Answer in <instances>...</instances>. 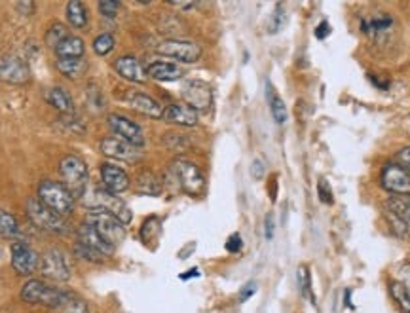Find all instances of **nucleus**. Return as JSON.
<instances>
[{"label": "nucleus", "instance_id": "f257e3e1", "mask_svg": "<svg viewBox=\"0 0 410 313\" xmlns=\"http://www.w3.org/2000/svg\"><path fill=\"white\" fill-rule=\"evenodd\" d=\"M59 177L61 184L67 188L75 200L84 198L86 190H88L90 171H88V165H86L82 158L75 156V154H68V156L61 158Z\"/></svg>", "mask_w": 410, "mask_h": 313}, {"label": "nucleus", "instance_id": "f03ea898", "mask_svg": "<svg viewBox=\"0 0 410 313\" xmlns=\"http://www.w3.org/2000/svg\"><path fill=\"white\" fill-rule=\"evenodd\" d=\"M68 294H71V291L57 289V287L46 283L42 279H29L21 287L23 302L35 304V306H46L50 310H57L68 298Z\"/></svg>", "mask_w": 410, "mask_h": 313}, {"label": "nucleus", "instance_id": "7ed1b4c3", "mask_svg": "<svg viewBox=\"0 0 410 313\" xmlns=\"http://www.w3.org/2000/svg\"><path fill=\"white\" fill-rule=\"evenodd\" d=\"M173 179L177 182V187L185 192V194L192 196V198H200L205 192V177H203L202 169L190 162V160H185V158H177L173 160L171 167Z\"/></svg>", "mask_w": 410, "mask_h": 313}, {"label": "nucleus", "instance_id": "20e7f679", "mask_svg": "<svg viewBox=\"0 0 410 313\" xmlns=\"http://www.w3.org/2000/svg\"><path fill=\"white\" fill-rule=\"evenodd\" d=\"M37 198L44 203L46 207L52 209L53 213L61 216H67L75 209V198L71 196L67 188L55 180H42L38 184Z\"/></svg>", "mask_w": 410, "mask_h": 313}, {"label": "nucleus", "instance_id": "39448f33", "mask_svg": "<svg viewBox=\"0 0 410 313\" xmlns=\"http://www.w3.org/2000/svg\"><path fill=\"white\" fill-rule=\"evenodd\" d=\"M88 224H91L112 247L124 243L126 239V224L103 209H91L88 213Z\"/></svg>", "mask_w": 410, "mask_h": 313}, {"label": "nucleus", "instance_id": "423d86ee", "mask_svg": "<svg viewBox=\"0 0 410 313\" xmlns=\"http://www.w3.org/2000/svg\"><path fill=\"white\" fill-rule=\"evenodd\" d=\"M384 209L397 236L410 239V196H393L386 202Z\"/></svg>", "mask_w": 410, "mask_h": 313}, {"label": "nucleus", "instance_id": "0eeeda50", "mask_svg": "<svg viewBox=\"0 0 410 313\" xmlns=\"http://www.w3.org/2000/svg\"><path fill=\"white\" fill-rule=\"evenodd\" d=\"M27 215L38 228L46 231H67V222L65 216L53 213L52 209H48L38 198H30L27 202Z\"/></svg>", "mask_w": 410, "mask_h": 313}, {"label": "nucleus", "instance_id": "6e6552de", "mask_svg": "<svg viewBox=\"0 0 410 313\" xmlns=\"http://www.w3.org/2000/svg\"><path fill=\"white\" fill-rule=\"evenodd\" d=\"M156 52L169 59H177L180 63H196L202 57V48L190 42V40H179V38H169L156 46Z\"/></svg>", "mask_w": 410, "mask_h": 313}, {"label": "nucleus", "instance_id": "1a4fd4ad", "mask_svg": "<svg viewBox=\"0 0 410 313\" xmlns=\"http://www.w3.org/2000/svg\"><path fill=\"white\" fill-rule=\"evenodd\" d=\"M180 97L196 112H207L213 106V90L207 82L203 80H187L183 84Z\"/></svg>", "mask_w": 410, "mask_h": 313}, {"label": "nucleus", "instance_id": "9d476101", "mask_svg": "<svg viewBox=\"0 0 410 313\" xmlns=\"http://www.w3.org/2000/svg\"><path fill=\"white\" fill-rule=\"evenodd\" d=\"M380 187L393 196H410V173L399 164H386L380 173Z\"/></svg>", "mask_w": 410, "mask_h": 313}, {"label": "nucleus", "instance_id": "9b49d317", "mask_svg": "<svg viewBox=\"0 0 410 313\" xmlns=\"http://www.w3.org/2000/svg\"><path fill=\"white\" fill-rule=\"evenodd\" d=\"M40 269L48 279L52 281H68L71 279V264H68L67 254L59 249H50L42 254Z\"/></svg>", "mask_w": 410, "mask_h": 313}, {"label": "nucleus", "instance_id": "f8f14e48", "mask_svg": "<svg viewBox=\"0 0 410 313\" xmlns=\"http://www.w3.org/2000/svg\"><path fill=\"white\" fill-rule=\"evenodd\" d=\"M10 253H12V268L19 276H30V274H35L40 268V256L27 243L14 241L12 247H10Z\"/></svg>", "mask_w": 410, "mask_h": 313}, {"label": "nucleus", "instance_id": "ddd939ff", "mask_svg": "<svg viewBox=\"0 0 410 313\" xmlns=\"http://www.w3.org/2000/svg\"><path fill=\"white\" fill-rule=\"evenodd\" d=\"M93 209H103L106 213H111L116 218H120L124 224L131 222V209L127 207V203L118 198L116 194H112L109 190H104V188H99L95 190V198H93Z\"/></svg>", "mask_w": 410, "mask_h": 313}, {"label": "nucleus", "instance_id": "4468645a", "mask_svg": "<svg viewBox=\"0 0 410 313\" xmlns=\"http://www.w3.org/2000/svg\"><path fill=\"white\" fill-rule=\"evenodd\" d=\"M106 120H109V126L118 139L133 144L137 149L145 144V133H142L141 126H137L133 120L126 118L122 114H109Z\"/></svg>", "mask_w": 410, "mask_h": 313}, {"label": "nucleus", "instance_id": "2eb2a0df", "mask_svg": "<svg viewBox=\"0 0 410 313\" xmlns=\"http://www.w3.org/2000/svg\"><path fill=\"white\" fill-rule=\"evenodd\" d=\"M124 103L129 104V108H133L142 116L149 118H164V106L158 103L156 99L150 97L147 93L137 90H126V93L122 95Z\"/></svg>", "mask_w": 410, "mask_h": 313}, {"label": "nucleus", "instance_id": "dca6fc26", "mask_svg": "<svg viewBox=\"0 0 410 313\" xmlns=\"http://www.w3.org/2000/svg\"><path fill=\"white\" fill-rule=\"evenodd\" d=\"M99 149L103 152V156L111 158V160H120V162H129V164L141 158V152L137 146L122 141L118 137H104Z\"/></svg>", "mask_w": 410, "mask_h": 313}, {"label": "nucleus", "instance_id": "f3484780", "mask_svg": "<svg viewBox=\"0 0 410 313\" xmlns=\"http://www.w3.org/2000/svg\"><path fill=\"white\" fill-rule=\"evenodd\" d=\"M0 80L8 84H27L30 80V68L29 65L21 61L19 57H2L0 59Z\"/></svg>", "mask_w": 410, "mask_h": 313}, {"label": "nucleus", "instance_id": "a211bd4d", "mask_svg": "<svg viewBox=\"0 0 410 313\" xmlns=\"http://www.w3.org/2000/svg\"><path fill=\"white\" fill-rule=\"evenodd\" d=\"M76 239H78V243L84 247H88L91 251H97L103 256H111L114 253V249L116 247H112L106 239L99 234L91 224H80L78 228H76Z\"/></svg>", "mask_w": 410, "mask_h": 313}, {"label": "nucleus", "instance_id": "6ab92c4d", "mask_svg": "<svg viewBox=\"0 0 410 313\" xmlns=\"http://www.w3.org/2000/svg\"><path fill=\"white\" fill-rule=\"evenodd\" d=\"M101 180H103L104 190H109V192L116 196L126 192L129 184H131L127 173L122 167H118V165L111 164V162L101 164Z\"/></svg>", "mask_w": 410, "mask_h": 313}, {"label": "nucleus", "instance_id": "aec40b11", "mask_svg": "<svg viewBox=\"0 0 410 313\" xmlns=\"http://www.w3.org/2000/svg\"><path fill=\"white\" fill-rule=\"evenodd\" d=\"M114 70L118 73L124 80H129L133 84H145L149 80L147 68L142 67V63L133 55H124L120 59L114 61Z\"/></svg>", "mask_w": 410, "mask_h": 313}, {"label": "nucleus", "instance_id": "412c9836", "mask_svg": "<svg viewBox=\"0 0 410 313\" xmlns=\"http://www.w3.org/2000/svg\"><path fill=\"white\" fill-rule=\"evenodd\" d=\"M164 120L167 124L180 127H196L200 124V114L192 111L188 104H169L164 108Z\"/></svg>", "mask_w": 410, "mask_h": 313}, {"label": "nucleus", "instance_id": "4be33fe9", "mask_svg": "<svg viewBox=\"0 0 410 313\" xmlns=\"http://www.w3.org/2000/svg\"><path fill=\"white\" fill-rule=\"evenodd\" d=\"M147 75L154 78L158 82H175L185 76V70L175 65V63H167V61H154L147 67Z\"/></svg>", "mask_w": 410, "mask_h": 313}, {"label": "nucleus", "instance_id": "5701e85b", "mask_svg": "<svg viewBox=\"0 0 410 313\" xmlns=\"http://www.w3.org/2000/svg\"><path fill=\"white\" fill-rule=\"evenodd\" d=\"M84 52H86V44L80 37L76 35H68L57 48L55 53L57 57H68V59H82Z\"/></svg>", "mask_w": 410, "mask_h": 313}, {"label": "nucleus", "instance_id": "b1692460", "mask_svg": "<svg viewBox=\"0 0 410 313\" xmlns=\"http://www.w3.org/2000/svg\"><path fill=\"white\" fill-rule=\"evenodd\" d=\"M46 101H48L50 106H53L55 111L61 112V114H73V112H75L73 97H71L63 88H59V86L48 90V93H46Z\"/></svg>", "mask_w": 410, "mask_h": 313}, {"label": "nucleus", "instance_id": "393cba45", "mask_svg": "<svg viewBox=\"0 0 410 313\" xmlns=\"http://www.w3.org/2000/svg\"><path fill=\"white\" fill-rule=\"evenodd\" d=\"M135 190H137L139 194L145 196H160L162 194V190H164V187H162V182H160V179H158L154 173L145 171L137 177V180H135Z\"/></svg>", "mask_w": 410, "mask_h": 313}, {"label": "nucleus", "instance_id": "a878e982", "mask_svg": "<svg viewBox=\"0 0 410 313\" xmlns=\"http://www.w3.org/2000/svg\"><path fill=\"white\" fill-rule=\"evenodd\" d=\"M0 236L4 239H12V241H17V238H21V226L17 222V218L4 209H0Z\"/></svg>", "mask_w": 410, "mask_h": 313}, {"label": "nucleus", "instance_id": "bb28decb", "mask_svg": "<svg viewBox=\"0 0 410 313\" xmlns=\"http://www.w3.org/2000/svg\"><path fill=\"white\" fill-rule=\"evenodd\" d=\"M55 65H57V70H59L61 75L67 76L71 80L80 78L86 73V68H88V65L82 59H68V57H57Z\"/></svg>", "mask_w": 410, "mask_h": 313}, {"label": "nucleus", "instance_id": "cd10ccee", "mask_svg": "<svg viewBox=\"0 0 410 313\" xmlns=\"http://www.w3.org/2000/svg\"><path fill=\"white\" fill-rule=\"evenodd\" d=\"M391 25H393V19L389 17L388 14H382V15H374L371 19H363L361 21V30L369 35V37H374V35H378V32H384V30L391 29Z\"/></svg>", "mask_w": 410, "mask_h": 313}, {"label": "nucleus", "instance_id": "c85d7f7f", "mask_svg": "<svg viewBox=\"0 0 410 313\" xmlns=\"http://www.w3.org/2000/svg\"><path fill=\"white\" fill-rule=\"evenodd\" d=\"M268 104H270V112H272V118L276 122L277 126H283L285 122H287V106H285L283 99L279 97V93H277L272 86L268 84Z\"/></svg>", "mask_w": 410, "mask_h": 313}, {"label": "nucleus", "instance_id": "c756f323", "mask_svg": "<svg viewBox=\"0 0 410 313\" xmlns=\"http://www.w3.org/2000/svg\"><path fill=\"white\" fill-rule=\"evenodd\" d=\"M67 21L75 29H84L88 25V10L80 0H71L67 4Z\"/></svg>", "mask_w": 410, "mask_h": 313}, {"label": "nucleus", "instance_id": "7c9ffc66", "mask_svg": "<svg viewBox=\"0 0 410 313\" xmlns=\"http://www.w3.org/2000/svg\"><path fill=\"white\" fill-rule=\"evenodd\" d=\"M389 292L395 300L397 307L401 313H410V287L403 281H391L389 283Z\"/></svg>", "mask_w": 410, "mask_h": 313}, {"label": "nucleus", "instance_id": "2f4dec72", "mask_svg": "<svg viewBox=\"0 0 410 313\" xmlns=\"http://www.w3.org/2000/svg\"><path fill=\"white\" fill-rule=\"evenodd\" d=\"M53 313H90V306L84 298H80L78 294L71 292L68 298L61 304L57 310H53Z\"/></svg>", "mask_w": 410, "mask_h": 313}, {"label": "nucleus", "instance_id": "473e14b6", "mask_svg": "<svg viewBox=\"0 0 410 313\" xmlns=\"http://www.w3.org/2000/svg\"><path fill=\"white\" fill-rule=\"evenodd\" d=\"M114 46H116V40H114L111 32H103V35H99L93 40V52L101 55V57H104V55H109L114 50Z\"/></svg>", "mask_w": 410, "mask_h": 313}, {"label": "nucleus", "instance_id": "72a5a7b5", "mask_svg": "<svg viewBox=\"0 0 410 313\" xmlns=\"http://www.w3.org/2000/svg\"><path fill=\"white\" fill-rule=\"evenodd\" d=\"M68 37L67 29H65V25H61V23H53L52 27H50V30H48V35H46V42H48V46L50 48H57V46L65 40V38Z\"/></svg>", "mask_w": 410, "mask_h": 313}, {"label": "nucleus", "instance_id": "f704fd0d", "mask_svg": "<svg viewBox=\"0 0 410 313\" xmlns=\"http://www.w3.org/2000/svg\"><path fill=\"white\" fill-rule=\"evenodd\" d=\"M299 283H300V291H302V296L308 298L312 304H315V296L312 292V279H310V269L306 266H302L299 269Z\"/></svg>", "mask_w": 410, "mask_h": 313}, {"label": "nucleus", "instance_id": "c9c22d12", "mask_svg": "<svg viewBox=\"0 0 410 313\" xmlns=\"http://www.w3.org/2000/svg\"><path fill=\"white\" fill-rule=\"evenodd\" d=\"M285 21H287V15H285L283 4H277V8L274 10V14H272V19H270L268 30L272 32V35H274V32H279L281 27L285 25Z\"/></svg>", "mask_w": 410, "mask_h": 313}, {"label": "nucleus", "instance_id": "e433bc0d", "mask_svg": "<svg viewBox=\"0 0 410 313\" xmlns=\"http://www.w3.org/2000/svg\"><path fill=\"white\" fill-rule=\"evenodd\" d=\"M99 14L106 17V19H114L120 12V2L116 0H101L99 2Z\"/></svg>", "mask_w": 410, "mask_h": 313}, {"label": "nucleus", "instance_id": "4c0bfd02", "mask_svg": "<svg viewBox=\"0 0 410 313\" xmlns=\"http://www.w3.org/2000/svg\"><path fill=\"white\" fill-rule=\"evenodd\" d=\"M76 254L82 258V260H88V262H95V264H99V262H103L106 256H103L101 253H97V251H91V249H88V247L84 245H76Z\"/></svg>", "mask_w": 410, "mask_h": 313}, {"label": "nucleus", "instance_id": "58836bf2", "mask_svg": "<svg viewBox=\"0 0 410 313\" xmlns=\"http://www.w3.org/2000/svg\"><path fill=\"white\" fill-rule=\"evenodd\" d=\"M317 194H319L321 203H325V205H333V188H330L327 179H319V184H317Z\"/></svg>", "mask_w": 410, "mask_h": 313}, {"label": "nucleus", "instance_id": "ea45409f", "mask_svg": "<svg viewBox=\"0 0 410 313\" xmlns=\"http://www.w3.org/2000/svg\"><path fill=\"white\" fill-rule=\"evenodd\" d=\"M152 231H156V234H160V220H158L156 216H150L147 222L142 224L141 228V238L142 241L147 243L149 241V234H152Z\"/></svg>", "mask_w": 410, "mask_h": 313}, {"label": "nucleus", "instance_id": "a19ab883", "mask_svg": "<svg viewBox=\"0 0 410 313\" xmlns=\"http://www.w3.org/2000/svg\"><path fill=\"white\" fill-rule=\"evenodd\" d=\"M243 249V239H241V236L239 234H232L230 238L226 239V251L232 254L239 253Z\"/></svg>", "mask_w": 410, "mask_h": 313}, {"label": "nucleus", "instance_id": "79ce46f5", "mask_svg": "<svg viewBox=\"0 0 410 313\" xmlns=\"http://www.w3.org/2000/svg\"><path fill=\"white\" fill-rule=\"evenodd\" d=\"M395 164H399L401 167H404V169L410 173V146H407V149H401L399 152H397Z\"/></svg>", "mask_w": 410, "mask_h": 313}, {"label": "nucleus", "instance_id": "37998d69", "mask_svg": "<svg viewBox=\"0 0 410 313\" xmlns=\"http://www.w3.org/2000/svg\"><path fill=\"white\" fill-rule=\"evenodd\" d=\"M264 173H266V165H264V162H262V160H254L253 167H251V175H253L257 180H261L262 177H264Z\"/></svg>", "mask_w": 410, "mask_h": 313}, {"label": "nucleus", "instance_id": "c03bdc74", "mask_svg": "<svg viewBox=\"0 0 410 313\" xmlns=\"http://www.w3.org/2000/svg\"><path fill=\"white\" fill-rule=\"evenodd\" d=\"M254 292H257V283L254 281H251V283H247L241 291H239V300L241 302H245V300H249L251 296H253Z\"/></svg>", "mask_w": 410, "mask_h": 313}, {"label": "nucleus", "instance_id": "a18cd8bd", "mask_svg": "<svg viewBox=\"0 0 410 313\" xmlns=\"http://www.w3.org/2000/svg\"><path fill=\"white\" fill-rule=\"evenodd\" d=\"M330 35V25L327 21H321L317 27H315V38H319V40H325V38Z\"/></svg>", "mask_w": 410, "mask_h": 313}, {"label": "nucleus", "instance_id": "49530a36", "mask_svg": "<svg viewBox=\"0 0 410 313\" xmlns=\"http://www.w3.org/2000/svg\"><path fill=\"white\" fill-rule=\"evenodd\" d=\"M35 4H32V2H17V4H15V10H17V12H21V15H32L35 14Z\"/></svg>", "mask_w": 410, "mask_h": 313}, {"label": "nucleus", "instance_id": "de8ad7c7", "mask_svg": "<svg viewBox=\"0 0 410 313\" xmlns=\"http://www.w3.org/2000/svg\"><path fill=\"white\" fill-rule=\"evenodd\" d=\"M264 238L272 239L274 238V216L268 215L264 220Z\"/></svg>", "mask_w": 410, "mask_h": 313}, {"label": "nucleus", "instance_id": "09e8293b", "mask_svg": "<svg viewBox=\"0 0 410 313\" xmlns=\"http://www.w3.org/2000/svg\"><path fill=\"white\" fill-rule=\"evenodd\" d=\"M190 277H200V269L198 268L188 269L187 274H183V276H180V279H183V281H187V279H190Z\"/></svg>", "mask_w": 410, "mask_h": 313}, {"label": "nucleus", "instance_id": "8fccbe9b", "mask_svg": "<svg viewBox=\"0 0 410 313\" xmlns=\"http://www.w3.org/2000/svg\"><path fill=\"white\" fill-rule=\"evenodd\" d=\"M401 274H403V279L410 285V262H407L403 268H401ZM404 283V285H407Z\"/></svg>", "mask_w": 410, "mask_h": 313}, {"label": "nucleus", "instance_id": "3c124183", "mask_svg": "<svg viewBox=\"0 0 410 313\" xmlns=\"http://www.w3.org/2000/svg\"><path fill=\"white\" fill-rule=\"evenodd\" d=\"M350 294H351L350 291H346V298H344V300H346V307L353 306V304H351V300H350Z\"/></svg>", "mask_w": 410, "mask_h": 313}]
</instances>
